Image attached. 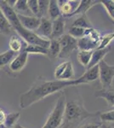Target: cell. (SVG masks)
I'll use <instances>...</instances> for the list:
<instances>
[{
  "mask_svg": "<svg viewBox=\"0 0 114 128\" xmlns=\"http://www.w3.org/2000/svg\"><path fill=\"white\" fill-rule=\"evenodd\" d=\"M110 50H111V46H108L104 49H96L95 50H93L90 62L88 67H87V69L91 68L98 65L101 61L104 60L105 56L108 54Z\"/></svg>",
  "mask_w": 114,
  "mask_h": 128,
  "instance_id": "13",
  "label": "cell"
},
{
  "mask_svg": "<svg viewBox=\"0 0 114 128\" xmlns=\"http://www.w3.org/2000/svg\"><path fill=\"white\" fill-rule=\"evenodd\" d=\"M66 107V98L65 95L62 94L58 98L55 105L50 114L48 117L46 122L42 128H60L61 126L64 119Z\"/></svg>",
  "mask_w": 114,
  "mask_h": 128,
  "instance_id": "4",
  "label": "cell"
},
{
  "mask_svg": "<svg viewBox=\"0 0 114 128\" xmlns=\"http://www.w3.org/2000/svg\"><path fill=\"white\" fill-rule=\"evenodd\" d=\"M0 128H8V127L5 126L4 124H1V125H0Z\"/></svg>",
  "mask_w": 114,
  "mask_h": 128,
  "instance_id": "41",
  "label": "cell"
},
{
  "mask_svg": "<svg viewBox=\"0 0 114 128\" xmlns=\"http://www.w3.org/2000/svg\"><path fill=\"white\" fill-rule=\"evenodd\" d=\"M0 9L2 10V11L4 14L5 17L9 20L11 28H14L17 32V34L26 41V44L39 45V46H42L43 48H46V49L49 48V40H44V38L38 36L34 32L26 30V28H24L21 26V24L20 23L19 20H18L17 14L14 11V10L12 8H10L6 4L4 0L0 1Z\"/></svg>",
  "mask_w": 114,
  "mask_h": 128,
  "instance_id": "2",
  "label": "cell"
},
{
  "mask_svg": "<svg viewBox=\"0 0 114 128\" xmlns=\"http://www.w3.org/2000/svg\"><path fill=\"white\" fill-rule=\"evenodd\" d=\"M67 62H64L56 67V68L55 69V78L56 80H60L61 76L62 75V74L64 73L65 71L66 68H67Z\"/></svg>",
  "mask_w": 114,
  "mask_h": 128,
  "instance_id": "35",
  "label": "cell"
},
{
  "mask_svg": "<svg viewBox=\"0 0 114 128\" xmlns=\"http://www.w3.org/2000/svg\"><path fill=\"white\" fill-rule=\"evenodd\" d=\"M20 116V114L19 112L9 114L6 115V118H5L4 123L3 124H4L5 126H7L8 128H12L16 124V122H17Z\"/></svg>",
  "mask_w": 114,
  "mask_h": 128,
  "instance_id": "28",
  "label": "cell"
},
{
  "mask_svg": "<svg viewBox=\"0 0 114 128\" xmlns=\"http://www.w3.org/2000/svg\"><path fill=\"white\" fill-rule=\"evenodd\" d=\"M34 32L44 40H50L52 34V20L47 18H41L40 25Z\"/></svg>",
  "mask_w": 114,
  "mask_h": 128,
  "instance_id": "9",
  "label": "cell"
},
{
  "mask_svg": "<svg viewBox=\"0 0 114 128\" xmlns=\"http://www.w3.org/2000/svg\"><path fill=\"white\" fill-rule=\"evenodd\" d=\"M113 69H114V66H113Z\"/></svg>",
  "mask_w": 114,
  "mask_h": 128,
  "instance_id": "42",
  "label": "cell"
},
{
  "mask_svg": "<svg viewBox=\"0 0 114 128\" xmlns=\"http://www.w3.org/2000/svg\"><path fill=\"white\" fill-rule=\"evenodd\" d=\"M27 54H40L48 56V49L35 44H26L23 49Z\"/></svg>",
  "mask_w": 114,
  "mask_h": 128,
  "instance_id": "21",
  "label": "cell"
},
{
  "mask_svg": "<svg viewBox=\"0 0 114 128\" xmlns=\"http://www.w3.org/2000/svg\"><path fill=\"white\" fill-rule=\"evenodd\" d=\"M13 10L17 15L33 16L29 10L26 0H16V3L13 7Z\"/></svg>",
  "mask_w": 114,
  "mask_h": 128,
  "instance_id": "16",
  "label": "cell"
},
{
  "mask_svg": "<svg viewBox=\"0 0 114 128\" xmlns=\"http://www.w3.org/2000/svg\"><path fill=\"white\" fill-rule=\"evenodd\" d=\"M99 66V80L102 86L103 90H109L111 83L114 77V69L105 60L98 64Z\"/></svg>",
  "mask_w": 114,
  "mask_h": 128,
  "instance_id": "5",
  "label": "cell"
},
{
  "mask_svg": "<svg viewBox=\"0 0 114 128\" xmlns=\"http://www.w3.org/2000/svg\"><path fill=\"white\" fill-rule=\"evenodd\" d=\"M74 76V68L73 65H72V62H67V65L66 68L64 73L62 74V75L60 78V80H72V78Z\"/></svg>",
  "mask_w": 114,
  "mask_h": 128,
  "instance_id": "29",
  "label": "cell"
},
{
  "mask_svg": "<svg viewBox=\"0 0 114 128\" xmlns=\"http://www.w3.org/2000/svg\"><path fill=\"white\" fill-rule=\"evenodd\" d=\"M0 34H1V32H0Z\"/></svg>",
  "mask_w": 114,
  "mask_h": 128,
  "instance_id": "43",
  "label": "cell"
},
{
  "mask_svg": "<svg viewBox=\"0 0 114 128\" xmlns=\"http://www.w3.org/2000/svg\"><path fill=\"white\" fill-rule=\"evenodd\" d=\"M11 26H10L9 20L5 17L3 12L0 9V32L3 34H9L11 31Z\"/></svg>",
  "mask_w": 114,
  "mask_h": 128,
  "instance_id": "23",
  "label": "cell"
},
{
  "mask_svg": "<svg viewBox=\"0 0 114 128\" xmlns=\"http://www.w3.org/2000/svg\"><path fill=\"white\" fill-rule=\"evenodd\" d=\"M101 1H97V0H81L79 5H78V9L75 10L73 14L71 16H76V15H86L87 12L90 10L91 8L99 4Z\"/></svg>",
  "mask_w": 114,
  "mask_h": 128,
  "instance_id": "15",
  "label": "cell"
},
{
  "mask_svg": "<svg viewBox=\"0 0 114 128\" xmlns=\"http://www.w3.org/2000/svg\"><path fill=\"white\" fill-rule=\"evenodd\" d=\"M109 90H113V92H114V77H113V81H112V83H111V86H110Z\"/></svg>",
  "mask_w": 114,
  "mask_h": 128,
  "instance_id": "38",
  "label": "cell"
},
{
  "mask_svg": "<svg viewBox=\"0 0 114 128\" xmlns=\"http://www.w3.org/2000/svg\"><path fill=\"white\" fill-rule=\"evenodd\" d=\"M99 118L102 124H109L114 122V108L105 112H100Z\"/></svg>",
  "mask_w": 114,
  "mask_h": 128,
  "instance_id": "26",
  "label": "cell"
},
{
  "mask_svg": "<svg viewBox=\"0 0 114 128\" xmlns=\"http://www.w3.org/2000/svg\"><path fill=\"white\" fill-rule=\"evenodd\" d=\"M93 51H85V50H79L78 53V60L79 63L83 67L87 68L90 62L91 56Z\"/></svg>",
  "mask_w": 114,
  "mask_h": 128,
  "instance_id": "24",
  "label": "cell"
},
{
  "mask_svg": "<svg viewBox=\"0 0 114 128\" xmlns=\"http://www.w3.org/2000/svg\"><path fill=\"white\" fill-rule=\"evenodd\" d=\"M84 36L88 37V38H91L92 40L96 41V42H98V43L101 38V35L100 34V32H99L98 30L95 29L94 28H87V29H85Z\"/></svg>",
  "mask_w": 114,
  "mask_h": 128,
  "instance_id": "31",
  "label": "cell"
},
{
  "mask_svg": "<svg viewBox=\"0 0 114 128\" xmlns=\"http://www.w3.org/2000/svg\"><path fill=\"white\" fill-rule=\"evenodd\" d=\"M18 20H19L20 23L24 28L26 30L32 31L34 32L38 29V28L40 25L41 19L37 16H21L17 15Z\"/></svg>",
  "mask_w": 114,
  "mask_h": 128,
  "instance_id": "10",
  "label": "cell"
},
{
  "mask_svg": "<svg viewBox=\"0 0 114 128\" xmlns=\"http://www.w3.org/2000/svg\"><path fill=\"white\" fill-rule=\"evenodd\" d=\"M102 123L100 121H88V122L83 123L78 128H100Z\"/></svg>",
  "mask_w": 114,
  "mask_h": 128,
  "instance_id": "36",
  "label": "cell"
},
{
  "mask_svg": "<svg viewBox=\"0 0 114 128\" xmlns=\"http://www.w3.org/2000/svg\"><path fill=\"white\" fill-rule=\"evenodd\" d=\"M12 128H25V127H23V126H21L20 125H19V124H15V125Z\"/></svg>",
  "mask_w": 114,
  "mask_h": 128,
  "instance_id": "40",
  "label": "cell"
},
{
  "mask_svg": "<svg viewBox=\"0 0 114 128\" xmlns=\"http://www.w3.org/2000/svg\"><path fill=\"white\" fill-rule=\"evenodd\" d=\"M61 52V46L58 40H49V45L48 48V56L50 57L55 58L58 57Z\"/></svg>",
  "mask_w": 114,
  "mask_h": 128,
  "instance_id": "19",
  "label": "cell"
},
{
  "mask_svg": "<svg viewBox=\"0 0 114 128\" xmlns=\"http://www.w3.org/2000/svg\"><path fill=\"white\" fill-rule=\"evenodd\" d=\"M96 98H103L107 101V102L110 106L114 107V92L111 90H103L101 89L100 90H96L95 93Z\"/></svg>",
  "mask_w": 114,
  "mask_h": 128,
  "instance_id": "17",
  "label": "cell"
},
{
  "mask_svg": "<svg viewBox=\"0 0 114 128\" xmlns=\"http://www.w3.org/2000/svg\"><path fill=\"white\" fill-rule=\"evenodd\" d=\"M100 128H114V127L110 126H108L107 124H102V125H101V126Z\"/></svg>",
  "mask_w": 114,
  "mask_h": 128,
  "instance_id": "39",
  "label": "cell"
},
{
  "mask_svg": "<svg viewBox=\"0 0 114 128\" xmlns=\"http://www.w3.org/2000/svg\"><path fill=\"white\" fill-rule=\"evenodd\" d=\"M72 26H77V28H84V29H87V28H93L92 25H91L90 22L87 18L86 15H82L80 16L78 18L74 20L73 23L72 25Z\"/></svg>",
  "mask_w": 114,
  "mask_h": 128,
  "instance_id": "25",
  "label": "cell"
},
{
  "mask_svg": "<svg viewBox=\"0 0 114 128\" xmlns=\"http://www.w3.org/2000/svg\"><path fill=\"white\" fill-rule=\"evenodd\" d=\"M58 2L61 16L70 17L79 5V0H60Z\"/></svg>",
  "mask_w": 114,
  "mask_h": 128,
  "instance_id": "7",
  "label": "cell"
},
{
  "mask_svg": "<svg viewBox=\"0 0 114 128\" xmlns=\"http://www.w3.org/2000/svg\"><path fill=\"white\" fill-rule=\"evenodd\" d=\"M6 115H7V114H5L4 111H3L1 108H0V125H1V124L4 123Z\"/></svg>",
  "mask_w": 114,
  "mask_h": 128,
  "instance_id": "37",
  "label": "cell"
},
{
  "mask_svg": "<svg viewBox=\"0 0 114 128\" xmlns=\"http://www.w3.org/2000/svg\"><path fill=\"white\" fill-rule=\"evenodd\" d=\"M49 1L48 0H38V18H45V16L48 14Z\"/></svg>",
  "mask_w": 114,
  "mask_h": 128,
  "instance_id": "30",
  "label": "cell"
},
{
  "mask_svg": "<svg viewBox=\"0 0 114 128\" xmlns=\"http://www.w3.org/2000/svg\"><path fill=\"white\" fill-rule=\"evenodd\" d=\"M48 14H49V17H50V19L52 20L57 19L60 16H61L59 4H58V2L56 0H50V1H49Z\"/></svg>",
  "mask_w": 114,
  "mask_h": 128,
  "instance_id": "18",
  "label": "cell"
},
{
  "mask_svg": "<svg viewBox=\"0 0 114 128\" xmlns=\"http://www.w3.org/2000/svg\"><path fill=\"white\" fill-rule=\"evenodd\" d=\"M27 5L33 16H38V0H28Z\"/></svg>",
  "mask_w": 114,
  "mask_h": 128,
  "instance_id": "34",
  "label": "cell"
},
{
  "mask_svg": "<svg viewBox=\"0 0 114 128\" xmlns=\"http://www.w3.org/2000/svg\"><path fill=\"white\" fill-rule=\"evenodd\" d=\"M100 112H90L78 101L66 102L64 119L60 128H72L79 126V124L88 118L98 116Z\"/></svg>",
  "mask_w": 114,
  "mask_h": 128,
  "instance_id": "3",
  "label": "cell"
},
{
  "mask_svg": "<svg viewBox=\"0 0 114 128\" xmlns=\"http://www.w3.org/2000/svg\"><path fill=\"white\" fill-rule=\"evenodd\" d=\"M98 42L85 36L78 40V49H79V50L93 51L98 48Z\"/></svg>",
  "mask_w": 114,
  "mask_h": 128,
  "instance_id": "14",
  "label": "cell"
},
{
  "mask_svg": "<svg viewBox=\"0 0 114 128\" xmlns=\"http://www.w3.org/2000/svg\"><path fill=\"white\" fill-rule=\"evenodd\" d=\"M9 44L10 50L16 53V54L20 53L25 48V46H23L20 40L18 37H16L15 35H12L11 36V38H10V40L9 41Z\"/></svg>",
  "mask_w": 114,
  "mask_h": 128,
  "instance_id": "20",
  "label": "cell"
},
{
  "mask_svg": "<svg viewBox=\"0 0 114 128\" xmlns=\"http://www.w3.org/2000/svg\"><path fill=\"white\" fill-rule=\"evenodd\" d=\"M84 32H85V29H84V28L71 26V28H69V32H68V34H69L70 36H72V38H76V40H78L84 36Z\"/></svg>",
  "mask_w": 114,
  "mask_h": 128,
  "instance_id": "32",
  "label": "cell"
},
{
  "mask_svg": "<svg viewBox=\"0 0 114 128\" xmlns=\"http://www.w3.org/2000/svg\"><path fill=\"white\" fill-rule=\"evenodd\" d=\"M61 46V52L59 58H67L73 50L78 49V40L72 38L69 34H64L58 40Z\"/></svg>",
  "mask_w": 114,
  "mask_h": 128,
  "instance_id": "6",
  "label": "cell"
},
{
  "mask_svg": "<svg viewBox=\"0 0 114 128\" xmlns=\"http://www.w3.org/2000/svg\"><path fill=\"white\" fill-rule=\"evenodd\" d=\"M27 57L28 54L24 50H22L9 63V69L14 73H18V72L21 71L27 62Z\"/></svg>",
  "mask_w": 114,
  "mask_h": 128,
  "instance_id": "8",
  "label": "cell"
},
{
  "mask_svg": "<svg viewBox=\"0 0 114 128\" xmlns=\"http://www.w3.org/2000/svg\"><path fill=\"white\" fill-rule=\"evenodd\" d=\"M100 3L105 7L110 17L114 20V0H103Z\"/></svg>",
  "mask_w": 114,
  "mask_h": 128,
  "instance_id": "33",
  "label": "cell"
},
{
  "mask_svg": "<svg viewBox=\"0 0 114 128\" xmlns=\"http://www.w3.org/2000/svg\"><path fill=\"white\" fill-rule=\"evenodd\" d=\"M99 79V66L96 65L91 68L87 69V71L78 79L79 84H87L91 82L95 81Z\"/></svg>",
  "mask_w": 114,
  "mask_h": 128,
  "instance_id": "11",
  "label": "cell"
},
{
  "mask_svg": "<svg viewBox=\"0 0 114 128\" xmlns=\"http://www.w3.org/2000/svg\"><path fill=\"white\" fill-rule=\"evenodd\" d=\"M17 56L16 53L13 52L9 50H7L5 52L0 54V68H3L4 66L8 65L9 63H10L12 62L14 57Z\"/></svg>",
  "mask_w": 114,
  "mask_h": 128,
  "instance_id": "22",
  "label": "cell"
},
{
  "mask_svg": "<svg viewBox=\"0 0 114 128\" xmlns=\"http://www.w3.org/2000/svg\"><path fill=\"white\" fill-rule=\"evenodd\" d=\"M76 86H80L78 79L71 80H39L28 90L20 95V107L21 108H26L49 95L64 90L65 88Z\"/></svg>",
  "mask_w": 114,
  "mask_h": 128,
  "instance_id": "1",
  "label": "cell"
},
{
  "mask_svg": "<svg viewBox=\"0 0 114 128\" xmlns=\"http://www.w3.org/2000/svg\"><path fill=\"white\" fill-rule=\"evenodd\" d=\"M114 40V32H109L105 34L104 36H101L100 41H99L98 48L97 49H104L110 46L111 42Z\"/></svg>",
  "mask_w": 114,
  "mask_h": 128,
  "instance_id": "27",
  "label": "cell"
},
{
  "mask_svg": "<svg viewBox=\"0 0 114 128\" xmlns=\"http://www.w3.org/2000/svg\"><path fill=\"white\" fill-rule=\"evenodd\" d=\"M65 30V20L63 16H60L57 19L52 20V34L50 40H59L64 35Z\"/></svg>",
  "mask_w": 114,
  "mask_h": 128,
  "instance_id": "12",
  "label": "cell"
}]
</instances>
